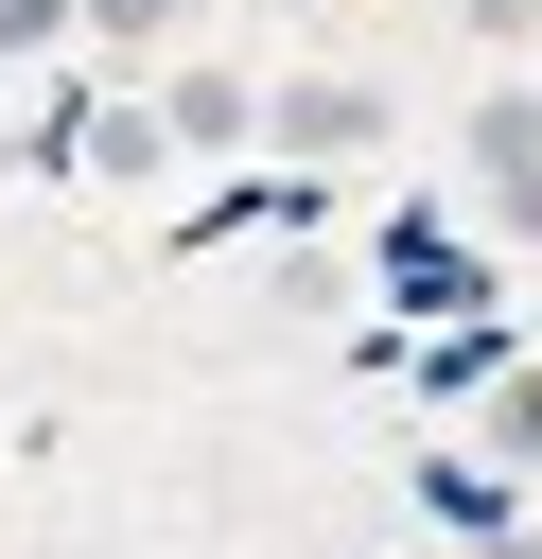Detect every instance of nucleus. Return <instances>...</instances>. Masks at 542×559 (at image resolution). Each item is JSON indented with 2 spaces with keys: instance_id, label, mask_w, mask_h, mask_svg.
I'll use <instances>...</instances> for the list:
<instances>
[{
  "instance_id": "f03ea898",
  "label": "nucleus",
  "mask_w": 542,
  "mask_h": 559,
  "mask_svg": "<svg viewBox=\"0 0 542 559\" xmlns=\"http://www.w3.org/2000/svg\"><path fill=\"white\" fill-rule=\"evenodd\" d=\"M262 122H280L297 157H367V140H385V87H350V70H315V87H280Z\"/></svg>"
},
{
  "instance_id": "39448f33",
  "label": "nucleus",
  "mask_w": 542,
  "mask_h": 559,
  "mask_svg": "<svg viewBox=\"0 0 542 559\" xmlns=\"http://www.w3.org/2000/svg\"><path fill=\"white\" fill-rule=\"evenodd\" d=\"M490 437H507V454H542V367H525V384L490 402Z\"/></svg>"
},
{
  "instance_id": "1a4fd4ad",
  "label": "nucleus",
  "mask_w": 542,
  "mask_h": 559,
  "mask_svg": "<svg viewBox=\"0 0 542 559\" xmlns=\"http://www.w3.org/2000/svg\"><path fill=\"white\" fill-rule=\"evenodd\" d=\"M0 70H17V52H0Z\"/></svg>"
},
{
  "instance_id": "0eeeda50",
  "label": "nucleus",
  "mask_w": 542,
  "mask_h": 559,
  "mask_svg": "<svg viewBox=\"0 0 542 559\" xmlns=\"http://www.w3.org/2000/svg\"><path fill=\"white\" fill-rule=\"evenodd\" d=\"M472 17H490V35H525V17H542V0H472Z\"/></svg>"
},
{
  "instance_id": "6e6552de",
  "label": "nucleus",
  "mask_w": 542,
  "mask_h": 559,
  "mask_svg": "<svg viewBox=\"0 0 542 559\" xmlns=\"http://www.w3.org/2000/svg\"><path fill=\"white\" fill-rule=\"evenodd\" d=\"M297 17H332V0H297Z\"/></svg>"
},
{
  "instance_id": "20e7f679",
  "label": "nucleus",
  "mask_w": 542,
  "mask_h": 559,
  "mask_svg": "<svg viewBox=\"0 0 542 559\" xmlns=\"http://www.w3.org/2000/svg\"><path fill=\"white\" fill-rule=\"evenodd\" d=\"M70 17H87V35H122V52H157V35L192 17V0H70Z\"/></svg>"
},
{
  "instance_id": "7ed1b4c3",
  "label": "nucleus",
  "mask_w": 542,
  "mask_h": 559,
  "mask_svg": "<svg viewBox=\"0 0 542 559\" xmlns=\"http://www.w3.org/2000/svg\"><path fill=\"white\" fill-rule=\"evenodd\" d=\"M175 140H192V157L262 140V87H245V70H192V87H175Z\"/></svg>"
},
{
  "instance_id": "423d86ee",
  "label": "nucleus",
  "mask_w": 542,
  "mask_h": 559,
  "mask_svg": "<svg viewBox=\"0 0 542 559\" xmlns=\"http://www.w3.org/2000/svg\"><path fill=\"white\" fill-rule=\"evenodd\" d=\"M70 35V0H0V52H52Z\"/></svg>"
},
{
  "instance_id": "f257e3e1",
  "label": "nucleus",
  "mask_w": 542,
  "mask_h": 559,
  "mask_svg": "<svg viewBox=\"0 0 542 559\" xmlns=\"http://www.w3.org/2000/svg\"><path fill=\"white\" fill-rule=\"evenodd\" d=\"M472 192H490L507 227H542V105H525V87L472 105Z\"/></svg>"
}]
</instances>
